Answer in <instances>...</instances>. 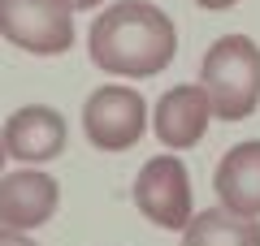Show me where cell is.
Instances as JSON below:
<instances>
[{"mask_svg":"<svg viewBox=\"0 0 260 246\" xmlns=\"http://www.w3.org/2000/svg\"><path fill=\"white\" fill-rule=\"evenodd\" d=\"M56 5H65L70 13H78V9H95V5H104V0H56Z\"/></svg>","mask_w":260,"mask_h":246,"instance_id":"13","label":"cell"},{"mask_svg":"<svg viewBox=\"0 0 260 246\" xmlns=\"http://www.w3.org/2000/svg\"><path fill=\"white\" fill-rule=\"evenodd\" d=\"M87 56L100 73L156 78L178 56V26L152 0H121L95 13L87 30Z\"/></svg>","mask_w":260,"mask_h":246,"instance_id":"1","label":"cell"},{"mask_svg":"<svg viewBox=\"0 0 260 246\" xmlns=\"http://www.w3.org/2000/svg\"><path fill=\"white\" fill-rule=\"evenodd\" d=\"M217 203L239 216H260V138L234 143L213 173Z\"/></svg>","mask_w":260,"mask_h":246,"instance_id":"9","label":"cell"},{"mask_svg":"<svg viewBox=\"0 0 260 246\" xmlns=\"http://www.w3.org/2000/svg\"><path fill=\"white\" fill-rule=\"evenodd\" d=\"M5 160H9V151H5V143H0V173H5Z\"/></svg>","mask_w":260,"mask_h":246,"instance_id":"14","label":"cell"},{"mask_svg":"<svg viewBox=\"0 0 260 246\" xmlns=\"http://www.w3.org/2000/svg\"><path fill=\"white\" fill-rule=\"evenodd\" d=\"M208 121H213V104H208L204 87L200 82H182V87H169L165 95L152 108V130L169 151H186L200 138L208 134Z\"/></svg>","mask_w":260,"mask_h":246,"instance_id":"7","label":"cell"},{"mask_svg":"<svg viewBox=\"0 0 260 246\" xmlns=\"http://www.w3.org/2000/svg\"><path fill=\"white\" fill-rule=\"evenodd\" d=\"M0 39L30 56H61L74 48V13L56 0H0Z\"/></svg>","mask_w":260,"mask_h":246,"instance_id":"5","label":"cell"},{"mask_svg":"<svg viewBox=\"0 0 260 246\" xmlns=\"http://www.w3.org/2000/svg\"><path fill=\"white\" fill-rule=\"evenodd\" d=\"M195 5H200V9H213V13H221V9H234L239 0H195Z\"/></svg>","mask_w":260,"mask_h":246,"instance_id":"12","label":"cell"},{"mask_svg":"<svg viewBox=\"0 0 260 246\" xmlns=\"http://www.w3.org/2000/svg\"><path fill=\"white\" fill-rule=\"evenodd\" d=\"M65 138H70L65 117L56 108H48V104H26V108H18L5 121V130H0L5 151H9L13 160H22V164L56 160V155L65 151Z\"/></svg>","mask_w":260,"mask_h":246,"instance_id":"8","label":"cell"},{"mask_svg":"<svg viewBox=\"0 0 260 246\" xmlns=\"http://www.w3.org/2000/svg\"><path fill=\"white\" fill-rule=\"evenodd\" d=\"M130 199L143 212V220H152L156 229H174L182 233L195 216V199H191V173L178 155H152L139 169Z\"/></svg>","mask_w":260,"mask_h":246,"instance_id":"4","label":"cell"},{"mask_svg":"<svg viewBox=\"0 0 260 246\" xmlns=\"http://www.w3.org/2000/svg\"><path fill=\"white\" fill-rule=\"evenodd\" d=\"M61 203V186L44 169H18V173H0V225L9 229H30L48 225Z\"/></svg>","mask_w":260,"mask_h":246,"instance_id":"6","label":"cell"},{"mask_svg":"<svg viewBox=\"0 0 260 246\" xmlns=\"http://www.w3.org/2000/svg\"><path fill=\"white\" fill-rule=\"evenodd\" d=\"M182 246H260V216H239L225 208L195 212L182 229Z\"/></svg>","mask_w":260,"mask_h":246,"instance_id":"10","label":"cell"},{"mask_svg":"<svg viewBox=\"0 0 260 246\" xmlns=\"http://www.w3.org/2000/svg\"><path fill=\"white\" fill-rule=\"evenodd\" d=\"M200 87H204L213 117L247 121L260 108V44L247 35H221L200 61Z\"/></svg>","mask_w":260,"mask_h":246,"instance_id":"2","label":"cell"},{"mask_svg":"<svg viewBox=\"0 0 260 246\" xmlns=\"http://www.w3.org/2000/svg\"><path fill=\"white\" fill-rule=\"evenodd\" d=\"M148 130V100L126 82H104L83 104V134L95 151H130Z\"/></svg>","mask_w":260,"mask_h":246,"instance_id":"3","label":"cell"},{"mask_svg":"<svg viewBox=\"0 0 260 246\" xmlns=\"http://www.w3.org/2000/svg\"><path fill=\"white\" fill-rule=\"evenodd\" d=\"M0 246H39V242H30V233H22V229L0 225Z\"/></svg>","mask_w":260,"mask_h":246,"instance_id":"11","label":"cell"}]
</instances>
